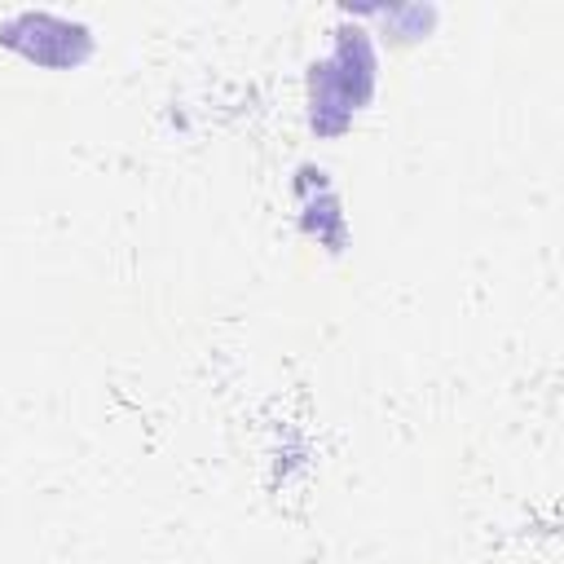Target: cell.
I'll list each match as a JSON object with an SVG mask.
<instances>
[{
	"label": "cell",
	"mask_w": 564,
	"mask_h": 564,
	"mask_svg": "<svg viewBox=\"0 0 564 564\" xmlns=\"http://www.w3.org/2000/svg\"><path fill=\"white\" fill-rule=\"evenodd\" d=\"M339 44L326 62L313 66V128L339 132L366 106L375 88V53L361 26H339Z\"/></svg>",
	"instance_id": "obj_1"
},
{
	"label": "cell",
	"mask_w": 564,
	"mask_h": 564,
	"mask_svg": "<svg viewBox=\"0 0 564 564\" xmlns=\"http://www.w3.org/2000/svg\"><path fill=\"white\" fill-rule=\"evenodd\" d=\"M0 40L35 66H79L93 53L88 26L57 13H18L0 26Z\"/></svg>",
	"instance_id": "obj_2"
}]
</instances>
